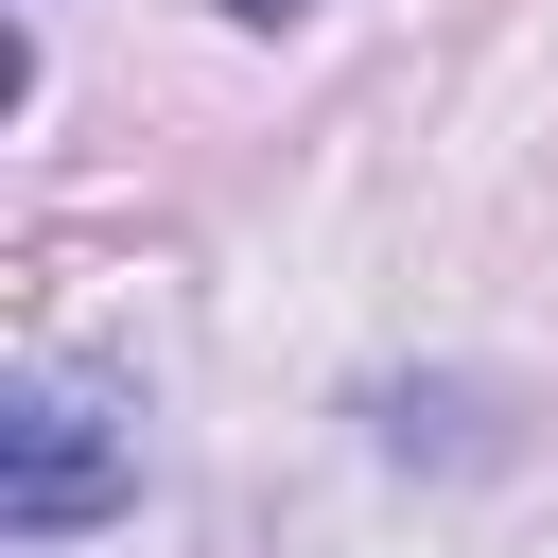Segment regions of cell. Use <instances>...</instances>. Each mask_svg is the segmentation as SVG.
I'll list each match as a JSON object with an SVG mask.
<instances>
[{
	"mask_svg": "<svg viewBox=\"0 0 558 558\" xmlns=\"http://www.w3.org/2000/svg\"><path fill=\"white\" fill-rule=\"evenodd\" d=\"M105 506H140V384L17 349L0 366V523L17 541H87Z\"/></svg>",
	"mask_w": 558,
	"mask_h": 558,
	"instance_id": "cell-1",
	"label": "cell"
},
{
	"mask_svg": "<svg viewBox=\"0 0 558 558\" xmlns=\"http://www.w3.org/2000/svg\"><path fill=\"white\" fill-rule=\"evenodd\" d=\"M209 17H244V35H296V17H314V0H209Z\"/></svg>",
	"mask_w": 558,
	"mask_h": 558,
	"instance_id": "cell-2",
	"label": "cell"
}]
</instances>
